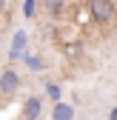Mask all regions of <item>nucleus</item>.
<instances>
[{
	"label": "nucleus",
	"instance_id": "obj_1",
	"mask_svg": "<svg viewBox=\"0 0 117 120\" xmlns=\"http://www.w3.org/2000/svg\"><path fill=\"white\" fill-rule=\"evenodd\" d=\"M89 9H91V17L97 23H109L114 17V0H91Z\"/></svg>",
	"mask_w": 117,
	"mask_h": 120
},
{
	"label": "nucleus",
	"instance_id": "obj_2",
	"mask_svg": "<svg viewBox=\"0 0 117 120\" xmlns=\"http://www.w3.org/2000/svg\"><path fill=\"white\" fill-rule=\"evenodd\" d=\"M20 89V77L14 69H3V74H0V92L3 94H14Z\"/></svg>",
	"mask_w": 117,
	"mask_h": 120
},
{
	"label": "nucleus",
	"instance_id": "obj_3",
	"mask_svg": "<svg viewBox=\"0 0 117 120\" xmlns=\"http://www.w3.org/2000/svg\"><path fill=\"white\" fill-rule=\"evenodd\" d=\"M40 112H43V100L40 97H29L23 103V120H37Z\"/></svg>",
	"mask_w": 117,
	"mask_h": 120
},
{
	"label": "nucleus",
	"instance_id": "obj_4",
	"mask_svg": "<svg viewBox=\"0 0 117 120\" xmlns=\"http://www.w3.org/2000/svg\"><path fill=\"white\" fill-rule=\"evenodd\" d=\"M74 117V109L69 103H54V112H51V120H71Z\"/></svg>",
	"mask_w": 117,
	"mask_h": 120
},
{
	"label": "nucleus",
	"instance_id": "obj_5",
	"mask_svg": "<svg viewBox=\"0 0 117 120\" xmlns=\"http://www.w3.org/2000/svg\"><path fill=\"white\" fill-rule=\"evenodd\" d=\"M23 46H26V34L17 32V34H14V40H11V60H17V57L23 54Z\"/></svg>",
	"mask_w": 117,
	"mask_h": 120
},
{
	"label": "nucleus",
	"instance_id": "obj_6",
	"mask_svg": "<svg viewBox=\"0 0 117 120\" xmlns=\"http://www.w3.org/2000/svg\"><path fill=\"white\" fill-rule=\"evenodd\" d=\"M46 9H49V14H51V17H60V14H63V0H49V3H46Z\"/></svg>",
	"mask_w": 117,
	"mask_h": 120
},
{
	"label": "nucleus",
	"instance_id": "obj_7",
	"mask_svg": "<svg viewBox=\"0 0 117 120\" xmlns=\"http://www.w3.org/2000/svg\"><path fill=\"white\" fill-rule=\"evenodd\" d=\"M34 11H37V0H23V14L26 17H34Z\"/></svg>",
	"mask_w": 117,
	"mask_h": 120
},
{
	"label": "nucleus",
	"instance_id": "obj_8",
	"mask_svg": "<svg viewBox=\"0 0 117 120\" xmlns=\"http://www.w3.org/2000/svg\"><path fill=\"white\" fill-rule=\"evenodd\" d=\"M46 94H49L54 103H60V86H57V83H49V86H46Z\"/></svg>",
	"mask_w": 117,
	"mask_h": 120
},
{
	"label": "nucleus",
	"instance_id": "obj_9",
	"mask_svg": "<svg viewBox=\"0 0 117 120\" xmlns=\"http://www.w3.org/2000/svg\"><path fill=\"white\" fill-rule=\"evenodd\" d=\"M66 54H69V57H77V54H80V46H77V43H71V46H66Z\"/></svg>",
	"mask_w": 117,
	"mask_h": 120
},
{
	"label": "nucleus",
	"instance_id": "obj_10",
	"mask_svg": "<svg viewBox=\"0 0 117 120\" xmlns=\"http://www.w3.org/2000/svg\"><path fill=\"white\" fill-rule=\"evenodd\" d=\"M26 63L32 69H43V60H37V57H26Z\"/></svg>",
	"mask_w": 117,
	"mask_h": 120
},
{
	"label": "nucleus",
	"instance_id": "obj_11",
	"mask_svg": "<svg viewBox=\"0 0 117 120\" xmlns=\"http://www.w3.org/2000/svg\"><path fill=\"white\" fill-rule=\"evenodd\" d=\"M109 120H117V106H114V109L109 112Z\"/></svg>",
	"mask_w": 117,
	"mask_h": 120
},
{
	"label": "nucleus",
	"instance_id": "obj_12",
	"mask_svg": "<svg viewBox=\"0 0 117 120\" xmlns=\"http://www.w3.org/2000/svg\"><path fill=\"white\" fill-rule=\"evenodd\" d=\"M3 9H6V0H0V11H3Z\"/></svg>",
	"mask_w": 117,
	"mask_h": 120
}]
</instances>
